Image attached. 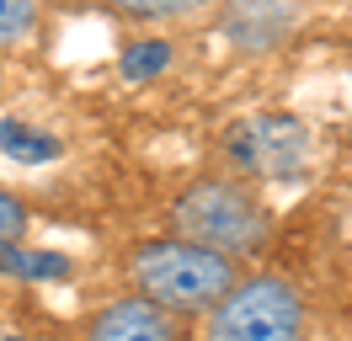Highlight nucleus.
Listing matches in <instances>:
<instances>
[{
	"instance_id": "f257e3e1",
	"label": "nucleus",
	"mask_w": 352,
	"mask_h": 341,
	"mask_svg": "<svg viewBox=\"0 0 352 341\" xmlns=\"http://www.w3.org/2000/svg\"><path fill=\"white\" fill-rule=\"evenodd\" d=\"M123 277L139 298H150L166 315L182 320V315H208L241 283V261L208 251L198 240H182V234H150V240L129 245Z\"/></svg>"
},
{
	"instance_id": "f03ea898",
	"label": "nucleus",
	"mask_w": 352,
	"mask_h": 341,
	"mask_svg": "<svg viewBox=\"0 0 352 341\" xmlns=\"http://www.w3.org/2000/svg\"><path fill=\"white\" fill-rule=\"evenodd\" d=\"M171 234L198 240V245L230 256V261H245V256H256L267 245L272 208H267V197L245 176L208 170V176L187 182L171 197Z\"/></svg>"
},
{
	"instance_id": "7ed1b4c3",
	"label": "nucleus",
	"mask_w": 352,
	"mask_h": 341,
	"mask_svg": "<svg viewBox=\"0 0 352 341\" xmlns=\"http://www.w3.org/2000/svg\"><path fill=\"white\" fill-rule=\"evenodd\" d=\"M203 341H309V304L278 272L241 277L203 315Z\"/></svg>"
},
{
	"instance_id": "20e7f679",
	"label": "nucleus",
	"mask_w": 352,
	"mask_h": 341,
	"mask_svg": "<svg viewBox=\"0 0 352 341\" xmlns=\"http://www.w3.org/2000/svg\"><path fill=\"white\" fill-rule=\"evenodd\" d=\"M224 160L251 187L262 182H299L315 155V133L299 112H251L224 128Z\"/></svg>"
},
{
	"instance_id": "39448f33",
	"label": "nucleus",
	"mask_w": 352,
	"mask_h": 341,
	"mask_svg": "<svg viewBox=\"0 0 352 341\" xmlns=\"http://www.w3.org/2000/svg\"><path fill=\"white\" fill-rule=\"evenodd\" d=\"M305 0H219V38L235 54H278L305 27Z\"/></svg>"
},
{
	"instance_id": "423d86ee",
	"label": "nucleus",
	"mask_w": 352,
	"mask_h": 341,
	"mask_svg": "<svg viewBox=\"0 0 352 341\" xmlns=\"http://www.w3.org/2000/svg\"><path fill=\"white\" fill-rule=\"evenodd\" d=\"M80 341H182V331H176V315H166L160 304L129 288L91 309L80 325Z\"/></svg>"
},
{
	"instance_id": "0eeeda50",
	"label": "nucleus",
	"mask_w": 352,
	"mask_h": 341,
	"mask_svg": "<svg viewBox=\"0 0 352 341\" xmlns=\"http://www.w3.org/2000/svg\"><path fill=\"white\" fill-rule=\"evenodd\" d=\"M0 155L16 166H48L65 155V144H59V133L27 123V118H0Z\"/></svg>"
},
{
	"instance_id": "6e6552de",
	"label": "nucleus",
	"mask_w": 352,
	"mask_h": 341,
	"mask_svg": "<svg viewBox=\"0 0 352 341\" xmlns=\"http://www.w3.org/2000/svg\"><path fill=\"white\" fill-rule=\"evenodd\" d=\"M171 64H176V48L166 38H133V43H123V54H118V75L133 80V85H150V80H160Z\"/></svg>"
},
{
	"instance_id": "1a4fd4ad",
	"label": "nucleus",
	"mask_w": 352,
	"mask_h": 341,
	"mask_svg": "<svg viewBox=\"0 0 352 341\" xmlns=\"http://www.w3.org/2000/svg\"><path fill=\"white\" fill-rule=\"evenodd\" d=\"M208 6L214 0H107V11H118L129 21H187Z\"/></svg>"
},
{
	"instance_id": "9d476101",
	"label": "nucleus",
	"mask_w": 352,
	"mask_h": 341,
	"mask_svg": "<svg viewBox=\"0 0 352 341\" xmlns=\"http://www.w3.org/2000/svg\"><path fill=\"white\" fill-rule=\"evenodd\" d=\"M38 16L43 6L38 0H0V48H16L38 32Z\"/></svg>"
},
{
	"instance_id": "9b49d317",
	"label": "nucleus",
	"mask_w": 352,
	"mask_h": 341,
	"mask_svg": "<svg viewBox=\"0 0 352 341\" xmlns=\"http://www.w3.org/2000/svg\"><path fill=\"white\" fill-rule=\"evenodd\" d=\"M22 234H27V203L11 187H0V267L22 251Z\"/></svg>"
},
{
	"instance_id": "f8f14e48",
	"label": "nucleus",
	"mask_w": 352,
	"mask_h": 341,
	"mask_svg": "<svg viewBox=\"0 0 352 341\" xmlns=\"http://www.w3.org/2000/svg\"><path fill=\"white\" fill-rule=\"evenodd\" d=\"M0 272H16V277H69V261L59 251H16Z\"/></svg>"
},
{
	"instance_id": "ddd939ff",
	"label": "nucleus",
	"mask_w": 352,
	"mask_h": 341,
	"mask_svg": "<svg viewBox=\"0 0 352 341\" xmlns=\"http://www.w3.org/2000/svg\"><path fill=\"white\" fill-rule=\"evenodd\" d=\"M0 85H6V64H0Z\"/></svg>"
}]
</instances>
